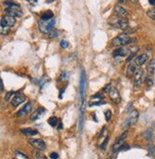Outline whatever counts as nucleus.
Returning <instances> with one entry per match:
<instances>
[{"label": "nucleus", "instance_id": "obj_1", "mask_svg": "<svg viewBox=\"0 0 155 159\" xmlns=\"http://www.w3.org/2000/svg\"><path fill=\"white\" fill-rule=\"evenodd\" d=\"M135 38H131L128 34H121L117 35L116 37L112 39V45L116 47H123L125 45H128L129 43L135 42Z\"/></svg>", "mask_w": 155, "mask_h": 159}, {"label": "nucleus", "instance_id": "obj_2", "mask_svg": "<svg viewBox=\"0 0 155 159\" xmlns=\"http://www.w3.org/2000/svg\"><path fill=\"white\" fill-rule=\"evenodd\" d=\"M109 24H110L111 26H113L117 29H120L122 31L127 30L128 28V22L127 18H121V17H118V16L110 17L109 20Z\"/></svg>", "mask_w": 155, "mask_h": 159}, {"label": "nucleus", "instance_id": "obj_3", "mask_svg": "<svg viewBox=\"0 0 155 159\" xmlns=\"http://www.w3.org/2000/svg\"><path fill=\"white\" fill-rule=\"evenodd\" d=\"M55 25V19L52 18L50 20H40L38 22V27H39V31H40L42 34H50V32L52 31L53 27Z\"/></svg>", "mask_w": 155, "mask_h": 159}, {"label": "nucleus", "instance_id": "obj_4", "mask_svg": "<svg viewBox=\"0 0 155 159\" xmlns=\"http://www.w3.org/2000/svg\"><path fill=\"white\" fill-rule=\"evenodd\" d=\"M138 116H139L138 111H137L136 110H132L131 111V113L128 114V116L127 117V119H126L123 124H122V129L127 130L131 127V126L134 125L137 122V120H138Z\"/></svg>", "mask_w": 155, "mask_h": 159}, {"label": "nucleus", "instance_id": "obj_5", "mask_svg": "<svg viewBox=\"0 0 155 159\" xmlns=\"http://www.w3.org/2000/svg\"><path fill=\"white\" fill-rule=\"evenodd\" d=\"M86 91H87V75H86L85 71L82 69L81 76H80V102H81V105L85 104Z\"/></svg>", "mask_w": 155, "mask_h": 159}, {"label": "nucleus", "instance_id": "obj_6", "mask_svg": "<svg viewBox=\"0 0 155 159\" xmlns=\"http://www.w3.org/2000/svg\"><path fill=\"white\" fill-rule=\"evenodd\" d=\"M5 13L12 17H20L23 14L22 11L20 9V6L18 4H15V3H13L10 8L5 9Z\"/></svg>", "mask_w": 155, "mask_h": 159}, {"label": "nucleus", "instance_id": "obj_7", "mask_svg": "<svg viewBox=\"0 0 155 159\" xmlns=\"http://www.w3.org/2000/svg\"><path fill=\"white\" fill-rule=\"evenodd\" d=\"M29 143L34 148L35 150H37L39 151H44L46 149V143L41 139H30Z\"/></svg>", "mask_w": 155, "mask_h": 159}, {"label": "nucleus", "instance_id": "obj_8", "mask_svg": "<svg viewBox=\"0 0 155 159\" xmlns=\"http://www.w3.org/2000/svg\"><path fill=\"white\" fill-rule=\"evenodd\" d=\"M143 79H144V71L142 69H138L134 74V80H133V84H134L135 88H139L141 86Z\"/></svg>", "mask_w": 155, "mask_h": 159}, {"label": "nucleus", "instance_id": "obj_9", "mask_svg": "<svg viewBox=\"0 0 155 159\" xmlns=\"http://www.w3.org/2000/svg\"><path fill=\"white\" fill-rule=\"evenodd\" d=\"M0 22H1V24L4 27L10 29V28L13 27V25L15 24V18H14V17H12V16H9V15H5V16L2 17V19Z\"/></svg>", "mask_w": 155, "mask_h": 159}, {"label": "nucleus", "instance_id": "obj_10", "mask_svg": "<svg viewBox=\"0 0 155 159\" xmlns=\"http://www.w3.org/2000/svg\"><path fill=\"white\" fill-rule=\"evenodd\" d=\"M127 135H128V132H124L120 136L118 137L117 140H116V142H115V144L113 145V149H112L113 151H117L120 150V148L123 146L124 140H125L126 137H127Z\"/></svg>", "mask_w": 155, "mask_h": 159}, {"label": "nucleus", "instance_id": "obj_11", "mask_svg": "<svg viewBox=\"0 0 155 159\" xmlns=\"http://www.w3.org/2000/svg\"><path fill=\"white\" fill-rule=\"evenodd\" d=\"M114 13L116 14V16L121 17V18H126L128 15V11L120 5H116L114 7Z\"/></svg>", "mask_w": 155, "mask_h": 159}, {"label": "nucleus", "instance_id": "obj_12", "mask_svg": "<svg viewBox=\"0 0 155 159\" xmlns=\"http://www.w3.org/2000/svg\"><path fill=\"white\" fill-rule=\"evenodd\" d=\"M25 100H26V96L22 95V93H18V95H16L13 97V99L12 100L10 104H12L13 107H17L21 103H23Z\"/></svg>", "mask_w": 155, "mask_h": 159}, {"label": "nucleus", "instance_id": "obj_13", "mask_svg": "<svg viewBox=\"0 0 155 159\" xmlns=\"http://www.w3.org/2000/svg\"><path fill=\"white\" fill-rule=\"evenodd\" d=\"M128 55H129V49L128 48H119L116 50H114L112 55L113 57H124V56H127Z\"/></svg>", "mask_w": 155, "mask_h": 159}, {"label": "nucleus", "instance_id": "obj_14", "mask_svg": "<svg viewBox=\"0 0 155 159\" xmlns=\"http://www.w3.org/2000/svg\"><path fill=\"white\" fill-rule=\"evenodd\" d=\"M110 98L111 100L113 101V102L115 103H119L121 101V96H120V92H118V90L117 89H115V88H111L110 90Z\"/></svg>", "mask_w": 155, "mask_h": 159}, {"label": "nucleus", "instance_id": "obj_15", "mask_svg": "<svg viewBox=\"0 0 155 159\" xmlns=\"http://www.w3.org/2000/svg\"><path fill=\"white\" fill-rule=\"evenodd\" d=\"M32 109V104L31 103H28L26 104L25 106L21 109L18 113H17V116L18 117H22V116H25V115H27L30 111H31Z\"/></svg>", "mask_w": 155, "mask_h": 159}, {"label": "nucleus", "instance_id": "obj_16", "mask_svg": "<svg viewBox=\"0 0 155 159\" xmlns=\"http://www.w3.org/2000/svg\"><path fill=\"white\" fill-rule=\"evenodd\" d=\"M147 60H149V55H147V53H143V55L136 57L134 59V63L136 66H142V65L145 64Z\"/></svg>", "mask_w": 155, "mask_h": 159}, {"label": "nucleus", "instance_id": "obj_17", "mask_svg": "<svg viewBox=\"0 0 155 159\" xmlns=\"http://www.w3.org/2000/svg\"><path fill=\"white\" fill-rule=\"evenodd\" d=\"M137 66L135 65L134 62H132L128 65V67L127 69V73H126V74H127V76L128 77H132V76H134V74L136 73V71H137Z\"/></svg>", "mask_w": 155, "mask_h": 159}, {"label": "nucleus", "instance_id": "obj_18", "mask_svg": "<svg viewBox=\"0 0 155 159\" xmlns=\"http://www.w3.org/2000/svg\"><path fill=\"white\" fill-rule=\"evenodd\" d=\"M45 111H46V110L44 109V108H38V109L35 111L34 113H32L31 119L32 121L37 120V119H39V118L42 116V114L45 113Z\"/></svg>", "mask_w": 155, "mask_h": 159}, {"label": "nucleus", "instance_id": "obj_19", "mask_svg": "<svg viewBox=\"0 0 155 159\" xmlns=\"http://www.w3.org/2000/svg\"><path fill=\"white\" fill-rule=\"evenodd\" d=\"M21 132H22L24 135H27V136H34V135H36L38 133V132L36 131V130H34L31 128L22 129V130H21Z\"/></svg>", "mask_w": 155, "mask_h": 159}, {"label": "nucleus", "instance_id": "obj_20", "mask_svg": "<svg viewBox=\"0 0 155 159\" xmlns=\"http://www.w3.org/2000/svg\"><path fill=\"white\" fill-rule=\"evenodd\" d=\"M53 18V13L52 12V11H46V12L42 14L41 16V20H50Z\"/></svg>", "mask_w": 155, "mask_h": 159}, {"label": "nucleus", "instance_id": "obj_21", "mask_svg": "<svg viewBox=\"0 0 155 159\" xmlns=\"http://www.w3.org/2000/svg\"><path fill=\"white\" fill-rule=\"evenodd\" d=\"M143 136L145 137V138H146L147 140L151 141V140L153 139V137H154V133H153V132H152V130H147V131L144 132Z\"/></svg>", "mask_w": 155, "mask_h": 159}, {"label": "nucleus", "instance_id": "obj_22", "mask_svg": "<svg viewBox=\"0 0 155 159\" xmlns=\"http://www.w3.org/2000/svg\"><path fill=\"white\" fill-rule=\"evenodd\" d=\"M147 70H149V73L153 74L155 71V59H152L149 61V65H147Z\"/></svg>", "mask_w": 155, "mask_h": 159}, {"label": "nucleus", "instance_id": "obj_23", "mask_svg": "<svg viewBox=\"0 0 155 159\" xmlns=\"http://www.w3.org/2000/svg\"><path fill=\"white\" fill-rule=\"evenodd\" d=\"M34 159H47V157L45 156V155L39 151H34Z\"/></svg>", "mask_w": 155, "mask_h": 159}, {"label": "nucleus", "instance_id": "obj_24", "mask_svg": "<svg viewBox=\"0 0 155 159\" xmlns=\"http://www.w3.org/2000/svg\"><path fill=\"white\" fill-rule=\"evenodd\" d=\"M48 122L52 127H55V126L57 125V123H58V119H57L55 116H52L48 120Z\"/></svg>", "mask_w": 155, "mask_h": 159}, {"label": "nucleus", "instance_id": "obj_25", "mask_svg": "<svg viewBox=\"0 0 155 159\" xmlns=\"http://www.w3.org/2000/svg\"><path fill=\"white\" fill-rule=\"evenodd\" d=\"M68 76H70V74H68V71H62V74H61V75H60L59 81H66L68 79Z\"/></svg>", "mask_w": 155, "mask_h": 159}, {"label": "nucleus", "instance_id": "obj_26", "mask_svg": "<svg viewBox=\"0 0 155 159\" xmlns=\"http://www.w3.org/2000/svg\"><path fill=\"white\" fill-rule=\"evenodd\" d=\"M9 32H10V29L4 27L1 24V22H0V34H7Z\"/></svg>", "mask_w": 155, "mask_h": 159}, {"label": "nucleus", "instance_id": "obj_27", "mask_svg": "<svg viewBox=\"0 0 155 159\" xmlns=\"http://www.w3.org/2000/svg\"><path fill=\"white\" fill-rule=\"evenodd\" d=\"M147 151H149V155L152 157H155V147L154 146H149V149H147Z\"/></svg>", "mask_w": 155, "mask_h": 159}, {"label": "nucleus", "instance_id": "obj_28", "mask_svg": "<svg viewBox=\"0 0 155 159\" xmlns=\"http://www.w3.org/2000/svg\"><path fill=\"white\" fill-rule=\"evenodd\" d=\"M104 113H105L106 120H107V121H110V119H111V116H112V113H111V111H110V110H107Z\"/></svg>", "mask_w": 155, "mask_h": 159}, {"label": "nucleus", "instance_id": "obj_29", "mask_svg": "<svg viewBox=\"0 0 155 159\" xmlns=\"http://www.w3.org/2000/svg\"><path fill=\"white\" fill-rule=\"evenodd\" d=\"M145 82H146V84L149 86V87H151L153 85V83H154V81H153V79H152V77H150V76H147V77H146V80H145Z\"/></svg>", "mask_w": 155, "mask_h": 159}, {"label": "nucleus", "instance_id": "obj_30", "mask_svg": "<svg viewBox=\"0 0 155 159\" xmlns=\"http://www.w3.org/2000/svg\"><path fill=\"white\" fill-rule=\"evenodd\" d=\"M147 15H149L151 19L155 20V8H152L151 10H149V12H147Z\"/></svg>", "mask_w": 155, "mask_h": 159}, {"label": "nucleus", "instance_id": "obj_31", "mask_svg": "<svg viewBox=\"0 0 155 159\" xmlns=\"http://www.w3.org/2000/svg\"><path fill=\"white\" fill-rule=\"evenodd\" d=\"M59 35V32H58V31H52L49 34V37L50 38H55V37H57Z\"/></svg>", "mask_w": 155, "mask_h": 159}, {"label": "nucleus", "instance_id": "obj_32", "mask_svg": "<svg viewBox=\"0 0 155 159\" xmlns=\"http://www.w3.org/2000/svg\"><path fill=\"white\" fill-rule=\"evenodd\" d=\"M108 143H109V137H107V138L105 139V142H103L102 144H101L100 149H101V150H105V149H106V147H107V145H108Z\"/></svg>", "mask_w": 155, "mask_h": 159}, {"label": "nucleus", "instance_id": "obj_33", "mask_svg": "<svg viewBox=\"0 0 155 159\" xmlns=\"http://www.w3.org/2000/svg\"><path fill=\"white\" fill-rule=\"evenodd\" d=\"M103 104H106V102L104 101H98V102H91L89 104V106H100V105H103Z\"/></svg>", "mask_w": 155, "mask_h": 159}, {"label": "nucleus", "instance_id": "obj_34", "mask_svg": "<svg viewBox=\"0 0 155 159\" xmlns=\"http://www.w3.org/2000/svg\"><path fill=\"white\" fill-rule=\"evenodd\" d=\"M60 46H61V48H63V49H66L68 47V42L67 40H62L60 42Z\"/></svg>", "mask_w": 155, "mask_h": 159}, {"label": "nucleus", "instance_id": "obj_35", "mask_svg": "<svg viewBox=\"0 0 155 159\" xmlns=\"http://www.w3.org/2000/svg\"><path fill=\"white\" fill-rule=\"evenodd\" d=\"M50 159H58V154L56 153H52L50 154Z\"/></svg>", "mask_w": 155, "mask_h": 159}, {"label": "nucleus", "instance_id": "obj_36", "mask_svg": "<svg viewBox=\"0 0 155 159\" xmlns=\"http://www.w3.org/2000/svg\"><path fill=\"white\" fill-rule=\"evenodd\" d=\"M13 3L14 2H13V1H4V2H3V5H4V6H8V8H10V7L13 4Z\"/></svg>", "mask_w": 155, "mask_h": 159}, {"label": "nucleus", "instance_id": "obj_37", "mask_svg": "<svg viewBox=\"0 0 155 159\" xmlns=\"http://www.w3.org/2000/svg\"><path fill=\"white\" fill-rule=\"evenodd\" d=\"M14 93V92H9L8 93H7V95H6V97H5V100L6 101H9V99H10V97L12 96L13 95Z\"/></svg>", "mask_w": 155, "mask_h": 159}, {"label": "nucleus", "instance_id": "obj_38", "mask_svg": "<svg viewBox=\"0 0 155 159\" xmlns=\"http://www.w3.org/2000/svg\"><path fill=\"white\" fill-rule=\"evenodd\" d=\"M111 88H112V87H111L110 85H108V86H106V88L104 89V92H108V93H110Z\"/></svg>", "mask_w": 155, "mask_h": 159}, {"label": "nucleus", "instance_id": "obj_39", "mask_svg": "<svg viewBox=\"0 0 155 159\" xmlns=\"http://www.w3.org/2000/svg\"><path fill=\"white\" fill-rule=\"evenodd\" d=\"M3 82H2V79H1V77H0V93H1V92L3 91Z\"/></svg>", "mask_w": 155, "mask_h": 159}, {"label": "nucleus", "instance_id": "obj_40", "mask_svg": "<svg viewBox=\"0 0 155 159\" xmlns=\"http://www.w3.org/2000/svg\"><path fill=\"white\" fill-rule=\"evenodd\" d=\"M29 2L31 3V6H35V5L37 4V1H32V0H29Z\"/></svg>", "mask_w": 155, "mask_h": 159}, {"label": "nucleus", "instance_id": "obj_41", "mask_svg": "<svg viewBox=\"0 0 155 159\" xmlns=\"http://www.w3.org/2000/svg\"><path fill=\"white\" fill-rule=\"evenodd\" d=\"M149 3L150 5L155 6V0H149Z\"/></svg>", "mask_w": 155, "mask_h": 159}, {"label": "nucleus", "instance_id": "obj_42", "mask_svg": "<svg viewBox=\"0 0 155 159\" xmlns=\"http://www.w3.org/2000/svg\"><path fill=\"white\" fill-rule=\"evenodd\" d=\"M53 2V0H52V1H46V3H48V4H50V3H52Z\"/></svg>", "mask_w": 155, "mask_h": 159}]
</instances>
